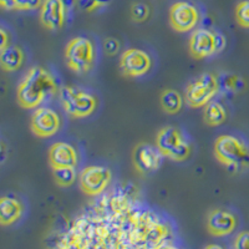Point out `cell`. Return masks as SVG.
<instances>
[{
	"label": "cell",
	"mask_w": 249,
	"mask_h": 249,
	"mask_svg": "<svg viewBox=\"0 0 249 249\" xmlns=\"http://www.w3.org/2000/svg\"><path fill=\"white\" fill-rule=\"evenodd\" d=\"M43 0H17V10H34L41 6Z\"/></svg>",
	"instance_id": "24"
},
{
	"label": "cell",
	"mask_w": 249,
	"mask_h": 249,
	"mask_svg": "<svg viewBox=\"0 0 249 249\" xmlns=\"http://www.w3.org/2000/svg\"><path fill=\"white\" fill-rule=\"evenodd\" d=\"M53 176L60 187H70L76 179L75 167H53Z\"/></svg>",
	"instance_id": "20"
},
{
	"label": "cell",
	"mask_w": 249,
	"mask_h": 249,
	"mask_svg": "<svg viewBox=\"0 0 249 249\" xmlns=\"http://www.w3.org/2000/svg\"><path fill=\"white\" fill-rule=\"evenodd\" d=\"M224 48H226V37L219 34V33H215V49H217V53L222 51Z\"/></svg>",
	"instance_id": "28"
},
{
	"label": "cell",
	"mask_w": 249,
	"mask_h": 249,
	"mask_svg": "<svg viewBox=\"0 0 249 249\" xmlns=\"http://www.w3.org/2000/svg\"><path fill=\"white\" fill-rule=\"evenodd\" d=\"M235 19L243 28H249V0H244L235 8Z\"/></svg>",
	"instance_id": "22"
},
{
	"label": "cell",
	"mask_w": 249,
	"mask_h": 249,
	"mask_svg": "<svg viewBox=\"0 0 249 249\" xmlns=\"http://www.w3.org/2000/svg\"><path fill=\"white\" fill-rule=\"evenodd\" d=\"M40 23L48 30H60L65 23V5L62 0H43L40 6Z\"/></svg>",
	"instance_id": "13"
},
{
	"label": "cell",
	"mask_w": 249,
	"mask_h": 249,
	"mask_svg": "<svg viewBox=\"0 0 249 249\" xmlns=\"http://www.w3.org/2000/svg\"><path fill=\"white\" fill-rule=\"evenodd\" d=\"M190 54L195 59H206L217 53L215 49V33L208 29H198L190 37Z\"/></svg>",
	"instance_id": "12"
},
{
	"label": "cell",
	"mask_w": 249,
	"mask_h": 249,
	"mask_svg": "<svg viewBox=\"0 0 249 249\" xmlns=\"http://www.w3.org/2000/svg\"><path fill=\"white\" fill-rule=\"evenodd\" d=\"M150 15V9L143 3H135L131 6V17L137 23H142Z\"/></svg>",
	"instance_id": "23"
},
{
	"label": "cell",
	"mask_w": 249,
	"mask_h": 249,
	"mask_svg": "<svg viewBox=\"0 0 249 249\" xmlns=\"http://www.w3.org/2000/svg\"><path fill=\"white\" fill-rule=\"evenodd\" d=\"M100 1H105V0H100Z\"/></svg>",
	"instance_id": "32"
},
{
	"label": "cell",
	"mask_w": 249,
	"mask_h": 249,
	"mask_svg": "<svg viewBox=\"0 0 249 249\" xmlns=\"http://www.w3.org/2000/svg\"><path fill=\"white\" fill-rule=\"evenodd\" d=\"M199 20L198 10L187 1H178L170 9V23L176 31L187 33L195 29Z\"/></svg>",
	"instance_id": "9"
},
{
	"label": "cell",
	"mask_w": 249,
	"mask_h": 249,
	"mask_svg": "<svg viewBox=\"0 0 249 249\" xmlns=\"http://www.w3.org/2000/svg\"><path fill=\"white\" fill-rule=\"evenodd\" d=\"M233 247L235 249H249V232L244 231V232L239 233L235 238Z\"/></svg>",
	"instance_id": "25"
},
{
	"label": "cell",
	"mask_w": 249,
	"mask_h": 249,
	"mask_svg": "<svg viewBox=\"0 0 249 249\" xmlns=\"http://www.w3.org/2000/svg\"><path fill=\"white\" fill-rule=\"evenodd\" d=\"M160 104H161L162 110L166 113L175 115L181 111L182 105H183V100H182L181 93L177 92L172 89H166L161 92L160 96Z\"/></svg>",
	"instance_id": "19"
},
{
	"label": "cell",
	"mask_w": 249,
	"mask_h": 249,
	"mask_svg": "<svg viewBox=\"0 0 249 249\" xmlns=\"http://www.w3.org/2000/svg\"><path fill=\"white\" fill-rule=\"evenodd\" d=\"M203 119L208 126L211 127H215L219 124H223L227 120V111L224 106L221 102L218 101H211L204 106Z\"/></svg>",
	"instance_id": "18"
},
{
	"label": "cell",
	"mask_w": 249,
	"mask_h": 249,
	"mask_svg": "<svg viewBox=\"0 0 249 249\" xmlns=\"http://www.w3.org/2000/svg\"><path fill=\"white\" fill-rule=\"evenodd\" d=\"M24 62V53L19 46L9 45L0 51V65L4 71H15L21 68Z\"/></svg>",
	"instance_id": "17"
},
{
	"label": "cell",
	"mask_w": 249,
	"mask_h": 249,
	"mask_svg": "<svg viewBox=\"0 0 249 249\" xmlns=\"http://www.w3.org/2000/svg\"><path fill=\"white\" fill-rule=\"evenodd\" d=\"M0 5L5 10H17V0H0Z\"/></svg>",
	"instance_id": "30"
},
{
	"label": "cell",
	"mask_w": 249,
	"mask_h": 249,
	"mask_svg": "<svg viewBox=\"0 0 249 249\" xmlns=\"http://www.w3.org/2000/svg\"><path fill=\"white\" fill-rule=\"evenodd\" d=\"M120 49V43L116 39L113 37H108V39L105 40L104 43V50L107 55H115L119 51Z\"/></svg>",
	"instance_id": "26"
},
{
	"label": "cell",
	"mask_w": 249,
	"mask_h": 249,
	"mask_svg": "<svg viewBox=\"0 0 249 249\" xmlns=\"http://www.w3.org/2000/svg\"><path fill=\"white\" fill-rule=\"evenodd\" d=\"M218 82H219V88H222L223 91H241L244 89L243 79L235 75H222L218 79Z\"/></svg>",
	"instance_id": "21"
},
{
	"label": "cell",
	"mask_w": 249,
	"mask_h": 249,
	"mask_svg": "<svg viewBox=\"0 0 249 249\" xmlns=\"http://www.w3.org/2000/svg\"><path fill=\"white\" fill-rule=\"evenodd\" d=\"M57 92L55 79L48 70L40 66H34L18 86V104L23 108H36L43 104L45 99L54 96Z\"/></svg>",
	"instance_id": "1"
},
{
	"label": "cell",
	"mask_w": 249,
	"mask_h": 249,
	"mask_svg": "<svg viewBox=\"0 0 249 249\" xmlns=\"http://www.w3.org/2000/svg\"><path fill=\"white\" fill-rule=\"evenodd\" d=\"M219 90L218 77L211 72H204L188 84L186 89V101L193 108L204 107Z\"/></svg>",
	"instance_id": "6"
},
{
	"label": "cell",
	"mask_w": 249,
	"mask_h": 249,
	"mask_svg": "<svg viewBox=\"0 0 249 249\" xmlns=\"http://www.w3.org/2000/svg\"><path fill=\"white\" fill-rule=\"evenodd\" d=\"M156 146L163 157L176 162H182L191 156V144L181 131L173 126L161 128L156 136Z\"/></svg>",
	"instance_id": "4"
},
{
	"label": "cell",
	"mask_w": 249,
	"mask_h": 249,
	"mask_svg": "<svg viewBox=\"0 0 249 249\" xmlns=\"http://www.w3.org/2000/svg\"><path fill=\"white\" fill-rule=\"evenodd\" d=\"M151 57L147 53L140 49L131 48L124 51L120 60L121 72L127 77H140L150 71Z\"/></svg>",
	"instance_id": "8"
},
{
	"label": "cell",
	"mask_w": 249,
	"mask_h": 249,
	"mask_svg": "<svg viewBox=\"0 0 249 249\" xmlns=\"http://www.w3.org/2000/svg\"><path fill=\"white\" fill-rule=\"evenodd\" d=\"M49 162L53 167H76L77 153L71 144L56 142L49 150Z\"/></svg>",
	"instance_id": "15"
},
{
	"label": "cell",
	"mask_w": 249,
	"mask_h": 249,
	"mask_svg": "<svg viewBox=\"0 0 249 249\" xmlns=\"http://www.w3.org/2000/svg\"><path fill=\"white\" fill-rule=\"evenodd\" d=\"M65 59L68 68L74 72H88L95 61V49L92 43L86 37H74L66 46Z\"/></svg>",
	"instance_id": "5"
},
{
	"label": "cell",
	"mask_w": 249,
	"mask_h": 249,
	"mask_svg": "<svg viewBox=\"0 0 249 249\" xmlns=\"http://www.w3.org/2000/svg\"><path fill=\"white\" fill-rule=\"evenodd\" d=\"M79 5L84 12H92L102 5V1L100 0H79Z\"/></svg>",
	"instance_id": "27"
},
{
	"label": "cell",
	"mask_w": 249,
	"mask_h": 249,
	"mask_svg": "<svg viewBox=\"0 0 249 249\" xmlns=\"http://www.w3.org/2000/svg\"><path fill=\"white\" fill-rule=\"evenodd\" d=\"M0 35H1V43H0V51H1L10 45V44H9L10 36H9V34L6 33L5 29H1V30H0Z\"/></svg>",
	"instance_id": "29"
},
{
	"label": "cell",
	"mask_w": 249,
	"mask_h": 249,
	"mask_svg": "<svg viewBox=\"0 0 249 249\" xmlns=\"http://www.w3.org/2000/svg\"><path fill=\"white\" fill-rule=\"evenodd\" d=\"M214 156L230 171L238 172L249 167V150L239 139L222 135L214 142Z\"/></svg>",
	"instance_id": "2"
},
{
	"label": "cell",
	"mask_w": 249,
	"mask_h": 249,
	"mask_svg": "<svg viewBox=\"0 0 249 249\" xmlns=\"http://www.w3.org/2000/svg\"><path fill=\"white\" fill-rule=\"evenodd\" d=\"M110 181V170L102 166H89L80 173V188L88 196H97L102 193Z\"/></svg>",
	"instance_id": "7"
},
{
	"label": "cell",
	"mask_w": 249,
	"mask_h": 249,
	"mask_svg": "<svg viewBox=\"0 0 249 249\" xmlns=\"http://www.w3.org/2000/svg\"><path fill=\"white\" fill-rule=\"evenodd\" d=\"M237 218L231 212L213 210L207 218V230L214 237H224L235 230Z\"/></svg>",
	"instance_id": "14"
},
{
	"label": "cell",
	"mask_w": 249,
	"mask_h": 249,
	"mask_svg": "<svg viewBox=\"0 0 249 249\" xmlns=\"http://www.w3.org/2000/svg\"><path fill=\"white\" fill-rule=\"evenodd\" d=\"M60 101L69 116L84 119L96 110V97L77 86H62L60 89Z\"/></svg>",
	"instance_id": "3"
},
{
	"label": "cell",
	"mask_w": 249,
	"mask_h": 249,
	"mask_svg": "<svg viewBox=\"0 0 249 249\" xmlns=\"http://www.w3.org/2000/svg\"><path fill=\"white\" fill-rule=\"evenodd\" d=\"M23 214V206L12 197H1L0 199V223L1 226H10L15 223Z\"/></svg>",
	"instance_id": "16"
},
{
	"label": "cell",
	"mask_w": 249,
	"mask_h": 249,
	"mask_svg": "<svg viewBox=\"0 0 249 249\" xmlns=\"http://www.w3.org/2000/svg\"><path fill=\"white\" fill-rule=\"evenodd\" d=\"M162 155L157 146L148 143H140L133 148L132 162L137 171L141 173H150L159 170L162 163Z\"/></svg>",
	"instance_id": "11"
},
{
	"label": "cell",
	"mask_w": 249,
	"mask_h": 249,
	"mask_svg": "<svg viewBox=\"0 0 249 249\" xmlns=\"http://www.w3.org/2000/svg\"><path fill=\"white\" fill-rule=\"evenodd\" d=\"M207 248H221V247H218V246H208Z\"/></svg>",
	"instance_id": "31"
},
{
	"label": "cell",
	"mask_w": 249,
	"mask_h": 249,
	"mask_svg": "<svg viewBox=\"0 0 249 249\" xmlns=\"http://www.w3.org/2000/svg\"><path fill=\"white\" fill-rule=\"evenodd\" d=\"M31 131L37 137H51L59 131L60 119L54 110L39 107L31 116Z\"/></svg>",
	"instance_id": "10"
}]
</instances>
